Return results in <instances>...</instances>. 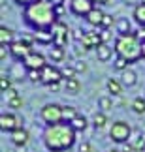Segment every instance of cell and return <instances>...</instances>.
Returning a JSON list of instances; mask_svg holds the SVG:
<instances>
[{"label": "cell", "mask_w": 145, "mask_h": 152, "mask_svg": "<svg viewBox=\"0 0 145 152\" xmlns=\"http://www.w3.org/2000/svg\"><path fill=\"white\" fill-rule=\"evenodd\" d=\"M43 143H45V148L51 152L68 150L75 143V130L70 124H62V122L47 126L43 133Z\"/></svg>", "instance_id": "obj_1"}, {"label": "cell", "mask_w": 145, "mask_h": 152, "mask_svg": "<svg viewBox=\"0 0 145 152\" xmlns=\"http://www.w3.org/2000/svg\"><path fill=\"white\" fill-rule=\"evenodd\" d=\"M25 21L36 30H49L59 21V17L51 4H47L45 0H36L34 4L25 8Z\"/></svg>", "instance_id": "obj_2"}, {"label": "cell", "mask_w": 145, "mask_h": 152, "mask_svg": "<svg viewBox=\"0 0 145 152\" xmlns=\"http://www.w3.org/2000/svg\"><path fill=\"white\" fill-rule=\"evenodd\" d=\"M115 53H117V56L124 58L128 64L143 58V55H141V42H140L138 32L126 34V36H119L117 42H115Z\"/></svg>", "instance_id": "obj_3"}, {"label": "cell", "mask_w": 145, "mask_h": 152, "mask_svg": "<svg viewBox=\"0 0 145 152\" xmlns=\"http://www.w3.org/2000/svg\"><path fill=\"white\" fill-rule=\"evenodd\" d=\"M42 120L45 122L47 126H53V124H60L64 120V113H62V107L57 103H47L45 107L42 109Z\"/></svg>", "instance_id": "obj_4"}, {"label": "cell", "mask_w": 145, "mask_h": 152, "mask_svg": "<svg viewBox=\"0 0 145 152\" xmlns=\"http://www.w3.org/2000/svg\"><path fill=\"white\" fill-rule=\"evenodd\" d=\"M130 135H132V128H130V124H126L124 120L115 122L111 126V130H109V137H111L115 143H121V145H124L128 141Z\"/></svg>", "instance_id": "obj_5"}, {"label": "cell", "mask_w": 145, "mask_h": 152, "mask_svg": "<svg viewBox=\"0 0 145 152\" xmlns=\"http://www.w3.org/2000/svg\"><path fill=\"white\" fill-rule=\"evenodd\" d=\"M51 32H53V36H55V47H62L64 49V45L68 42V26H66V23H62V21H57L53 28H51Z\"/></svg>", "instance_id": "obj_6"}, {"label": "cell", "mask_w": 145, "mask_h": 152, "mask_svg": "<svg viewBox=\"0 0 145 152\" xmlns=\"http://www.w3.org/2000/svg\"><path fill=\"white\" fill-rule=\"evenodd\" d=\"M92 10H94V2L92 0H72L70 2V11L74 15L87 17Z\"/></svg>", "instance_id": "obj_7"}, {"label": "cell", "mask_w": 145, "mask_h": 152, "mask_svg": "<svg viewBox=\"0 0 145 152\" xmlns=\"http://www.w3.org/2000/svg\"><path fill=\"white\" fill-rule=\"evenodd\" d=\"M23 64H25V68L28 69V72H30V69H38V72H42V69L47 66L43 55H42V53H36V51H32L30 55L23 60Z\"/></svg>", "instance_id": "obj_8"}, {"label": "cell", "mask_w": 145, "mask_h": 152, "mask_svg": "<svg viewBox=\"0 0 145 152\" xmlns=\"http://www.w3.org/2000/svg\"><path fill=\"white\" fill-rule=\"evenodd\" d=\"M17 128H21V120L11 113H2L0 115V130L13 133Z\"/></svg>", "instance_id": "obj_9"}, {"label": "cell", "mask_w": 145, "mask_h": 152, "mask_svg": "<svg viewBox=\"0 0 145 152\" xmlns=\"http://www.w3.org/2000/svg\"><path fill=\"white\" fill-rule=\"evenodd\" d=\"M42 83H45V85H53V83H60V79H64L62 77V72L59 68H55V66H45L42 72Z\"/></svg>", "instance_id": "obj_10"}, {"label": "cell", "mask_w": 145, "mask_h": 152, "mask_svg": "<svg viewBox=\"0 0 145 152\" xmlns=\"http://www.w3.org/2000/svg\"><path fill=\"white\" fill-rule=\"evenodd\" d=\"M10 53L13 55L15 58H21V60H25V58L32 53V47L28 43H25L23 39H19V42H13L10 45Z\"/></svg>", "instance_id": "obj_11"}, {"label": "cell", "mask_w": 145, "mask_h": 152, "mask_svg": "<svg viewBox=\"0 0 145 152\" xmlns=\"http://www.w3.org/2000/svg\"><path fill=\"white\" fill-rule=\"evenodd\" d=\"M81 43H83L85 51H89V49H98V47L102 45V38H100V34H98V32L91 30V32H85V36H83V39H81Z\"/></svg>", "instance_id": "obj_12"}, {"label": "cell", "mask_w": 145, "mask_h": 152, "mask_svg": "<svg viewBox=\"0 0 145 152\" xmlns=\"http://www.w3.org/2000/svg\"><path fill=\"white\" fill-rule=\"evenodd\" d=\"M128 145L132 147V150L134 152H140V150H145V137L141 132H132V135L128 139Z\"/></svg>", "instance_id": "obj_13"}, {"label": "cell", "mask_w": 145, "mask_h": 152, "mask_svg": "<svg viewBox=\"0 0 145 152\" xmlns=\"http://www.w3.org/2000/svg\"><path fill=\"white\" fill-rule=\"evenodd\" d=\"M32 38H34V42L43 43V45L55 42V36H53V32H51V28H49V30H36V34H34Z\"/></svg>", "instance_id": "obj_14"}, {"label": "cell", "mask_w": 145, "mask_h": 152, "mask_svg": "<svg viewBox=\"0 0 145 152\" xmlns=\"http://www.w3.org/2000/svg\"><path fill=\"white\" fill-rule=\"evenodd\" d=\"M11 141H13V145H17V147L26 145V141H28V132L23 130V128H17V130L11 133Z\"/></svg>", "instance_id": "obj_15"}, {"label": "cell", "mask_w": 145, "mask_h": 152, "mask_svg": "<svg viewBox=\"0 0 145 152\" xmlns=\"http://www.w3.org/2000/svg\"><path fill=\"white\" fill-rule=\"evenodd\" d=\"M104 15H106V13H104V11H102V10H98V8H94V10H92V11H91V13H89V15H87V17H85V19H87V21H89V23H91V25H92V26H102V21H104Z\"/></svg>", "instance_id": "obj_16"}, {"label": "cell", "mask_w": 145, "mask_h": 152, "mask_svg": "<svg viewBox=\"0 0 145 152\" xmlns=\"http://www.w3.org/2000/svg\"><path fill=\"white\" fill-rule=\"evenodd\" d=\"M111 47H109L107 43H102L100 47L96 49V55H98V60H102V62H107L109 58H111Z\"/></svg>", "instance_id": "obj_17"}, {"label": "cell", "mask_w": 145, "mask_h": 152, "mask_svg": "<svg viewBox=\"0 0 145 152\" xmlns=\"http://www.w3.org/2000/svg\"><path fill=\"white\" fill-rule=\"evenodd\" d=\"M123 85L124 86H134L136 83H138V77H136V73L132 72V69H124L123 72Z\"/></svg>", "instance_id": "obj_18"}, {"label": "cell", "mask_w": 145, "mask_h": 152, "mask_svg": "<svg viewBox=\"0 0 145 152\" xmlns=\"http://www.w3.org/2000/svg\"><path fill=\"white\" fill-rule=\"evenodd\" d=\"M134 19L140 23L141 26H145V2H140L134 8Z\"/></svg>", "instance_id": "obj_19"}, {"label": "cell", "mask_w": 145, "mask_h": 152, "mask_svg": "<svg viewBox=\"0 0 145 152\" xmlns=\"http://www.w3.org/2000/svg\"><path fill=\"white\" fill-rule=\"evenodd\" d=\"M0 43L2 45H11L13 43V32L10 30V28H6V26H2L0 28Z\"/></svg>", "instance_id": "obj_20"}, {"label": "cell", "mask_w": 145, "mask_h": 152, "mask_svg": "<svg viewBox=\"0 0 145 152\" xmlns=\"http://www.w3.org/2000/svg\"><path fill=\"white\" fill-rule=\"evenodd\" d=\"M70 126L74 128L75 132H83L85 128H87V118H85V116H81V115H77V116H75V118L70 122Z\"/></svg>", "instance_id": "obj_21"}, {"label": "cell", "mask_w": 145, "mask_h": 152, "mask_svg": "<svg viewBox=\"0 0 145 152\" xmlns=\"http://www.w3.org/2000/svg\"><path fill=\"white\" fill-rule=\"evenodd\" d=\"M117 32H119V36L132 34V32H130V23H128V19H119V21H117Z\"/></svg>", "instance_id": "obj_22"}, {"label": "cell", "mask_w": 145, "mask_h": 152, "mask_svg": "<svg viewBox=\"0 0 145 152\" xmlns=\"http://www.w3.org/2000/svg\"><path fill=\"white\" fill-rule=\"evenodd\" d=\"M107 90L111 92L113 96H121V90H123V86H121V83L117 79H109L107 81Z\"/></svg>", "instance_id": "obj_23"}, {"label": "cell", "mask_w": 145, "mask_h": 152, "mask_svg": "<svg viewBox=\"0 0 145 152\" xmlns=\"http://www.w3.org/2000/svg\"><path fill=\"white\" fill-rule=\"evenodd\" d=\"M132 109H134L138 115H143L145 113V98H141V96L136 98V100L132 102Z\"/></svg>", "instance_id": "obj_24"}, {"label": "cell", "mask_w": 145, "mask_h": 152, "mask_svg": "<svg viewBox=\"0 0 145 152\" xmlns=\"http://www.w3.org/2000/svg\"><path fill=\"white\" fill-rule=\"evenodd\" d=\"M79 88H81V85H79V81L75 79V77L66 81V90L70 92V94H77V92H79Z\"/></svg>", "instance_id": "obj_25"}, {"label": "cell", "mask_w": 145, "mask_h": 152, "mask_svg": "<svg viewBox=\"0 0 145 152\" xmlns=\"http://www.w3.org/2000/svg\"><path fill=\"white\" fill-rule=\"evenodd\" d=\"M49 56H51L53 62H60L62 58H64V49H62V47H53L51 53H49Z\"/></svg>", "instance_id": "obj_26"}, {"label": "cell", "mask_w": 145, "mask_h": 152, "mask_svg": "<svg viewBox=\"0 0 145 152\" xmlns=\"http://www.w3.org/2000/svg\"><path fill=\"white\" fill-rule=\"evenodd\" d=\"M62 113H64V120L66 124H70V122L77 116V111H75V107H62Z\"/></svg>", "instance_id": "obj_27"}, {"label": "cell", "mask_w": 145, "mask_h": 152, "mask_svg": "<svg viewBox=\"0 0 145 152\" xmlns=\"http://www.w3.org/2000/svg\"><path fill=\"white\" fill-rule=\"evenodd\" d=\"M106 122H107L106 113H96L94 115V126L96 128H104V126H106Z\"/></svg>", "instance_id": "obj_28"}, {"label": "cell", "mask_w": 145, "mask_h": 152, "mask_svg": "<svg viewBox=\"0 0 145 152\" xmlns=\"http://www.w3.org/2000/svg\"><path fill=\"white\" fill-rule=\"evenodd\" d=\"M98 103H100V107H102L104 111H107V109H111V107H113V102H111V98H107V96L100 98V100H98Z\"/></svg>", "instance_id": "obj_29"}, {"label": "cell", "mask_w": 145, "mask_h": 152, "mask_svg": "<svg viewBox=\"0 0 145 152\" xmlns=\"http://www.w3.org/2000/svg\"><path fill=\"white\" fill-rule=\"evenodd\" d=\"M60 72H62V77H64V79L68 81V79H74V75H75V68L66 66V68H62Z\"/></svg>", "instance_id": "obj_30"}, {"label": "cell", "mask_w": 145, "mask_h": 152, "mask_svg": "<svg viewBox=\"0 0 145 152\" xmlns=\"http://www.w3.org/2000/svg\"><path fill=\"white\" fill-rule=\"evenodd\" d=\"M126 64H128V62H126L124 58L117 56V60H115V64H113V66H115V69H121V72H124V69H128V68H126Z\"/></svg>", "instance_id": "obj_31"}, {"label": "cell", "mask_w": 145, "mask_h": 152, "mask_svg": "<svg viewBox=\"0 0 145 152\" xmlns=\"http://www.w3.org/2000/svg\"><path fill=\"white\" fill-rule=\"evenodd\" d=\"M113 26V17L111 15H104V21H102V28L104 30H109Z\"/></svg>", "instance_id": "obj_32"}, {"label": "cell", "mask_w": 145, "mask_h": 152, "mask_svg": "<svg viewBox=\"0 0 145 152\" xmlns=\"http://www.w3.org/2000/svg\"><path fill=\"white\" fill-rule=\"evenodd\" d=\"M10 85H11V79L10 77H2V79H0V88H2V92H8L10 90Z\"/></svg>", "instance_id": "obj_33"}, {"label": "cell", "mask_w": 145, "mask_h": 152, "mask_svg": "<svg viewBox=\"0 0 145 152\" xmlns=\"http://www.w3.org/2000/svg\"><path fill=\"white\" fill-rule=\"evenodd\" d=\"M8 105H10V107H13V109L23 107V98H21V96H17V98H13V100H10Z\"/></svg>", "instance_id": "obj_34"}, {"label": "cell", "mask_w": 145, "mask_h": 152, "mask_svg": "<svg viewBox=\"0 0 145 152\" xmlns=\"http://www.w3.org/2000/svg\"><path fill=\"white\" fill-rule=\"evenodd\" d=\"M28 79L30 81H42V73H40L38 69H30V72H28Z\"/></svg>", "instance_id": "obj_35"}, {"label": "cell", "mask_w": 145, "mask_h": 152, "mask_svg": "<svg viewBox=\"0 0 145 152\" xmlns=\"http://www.w3.org/2000/svg\"><path fill=\"white\" fill-rule=\"evenodd\" d=\"M100 38H102V43H107L109 39H111V36H109V30H104V32H100Z\"/></svg>", "instance_id": "obj_36"}, {"label": "cell", "mask_w": 145, "mask_h": 152, "mask_svg": "<svg viewBox=\"0 0 145 152\" xmlns=\"http://www.w3.org/2000/svg\"><path fill=\"white\" fill-rule=\"evenodd\" d=\"M13 2H15V4H19V6H25V8H28V6L34 4L36 0H13Z\"/></svg>", "instance_id": "obj_37"}, {"label": "cell", "mask_w": 145, "mask_h": 152, "mask_svg": "<svg viewBox=\"0 0 145 152\" xmlns=\"http://www.w3.org/2000/svg\"><path fill=\"white\" fill-rule=\"evenodd\" d=\"M79 152H91V143L83 141V143L79 145Z\"/></svg>", "instance_id": "obj_38"}, {"label": "cell", "mask_w": 145, "mask_h": 152, "mask_svg": "<svg viewBox=\"0 0 145 152\" xmlns=\"http://www.w3.org/2000/svg\"><path fill=\"white\" fill-rule=\"evenodd\" d=\"M6 96H8V102H10V100H13V98H17V96H19V94H17V90H13V88H10L8 92H6Z\"/></svg>", "instance_id": "obj_39"}, {"label": "cell", "mask_w": 145, "mask_h": 152, "mask_svg": "<svg viewBox=\"0 0 145 152\" xmlns=\"http://www.w3.org/2000/svg\"><path fill=\"white\" fill-rule=\"evenodd\" d=\"M45 2L51 4L53 8H57V6H62V4H64V0H45Z\"/></svg>", "instance_id": "obj_40"}, {"label": "cell", "mask_w": 145, "mask_h": 152, "mask_svg": "<svg viewBox=\"0 0 145 152\" xmlns=\"http://www.w3.org/2000/svg\"><path fill=\"white\" fill-rule=\"evenodd\" d=\"M75 72H85V69H87V66H85V62H77V64H75Z\"/></svg>", "instance_id": "obj_41"}, {"label": "cell", "mask_w": 145, "mask_h": 152, "mask_svg": "<svg viewBox=\"0 0 145 152\" xmlns=\"http://www.w3.org/2000/svg\"><path fill=\"white\" fill-rule=\"evenodd\" d=\"M55 13H57V17L64 13V4H62V6H57V8H55Z\"/></svg>", "instance_id": "obj_42"}, {"label": "cell", "mask_w": 145, "mask_h": 152, "mask_svg": "<svg viewBox=\"0 0 145 152\" xmlns=\"http://www.w3.org/2000/svg\"><path fill=\"white\" fill-rule=\"evenodd\" d=\"M138 36H140V39H141V42H145V26H141V28H140Z\"/></svg>", "instance_id": "obj_43"}, {"label": "cell", "mask_w": 145, "mask_h": 152, "mask_svg": "<svg viewBox=\"0 0 145 152\" xmlns=\"http://www.w3.org/2000/svg\"><path fill=\"white\" fill-rule=\"evenodd\" d=\"M0 58H2V60L6 58V45H2V47H0Z\"/></svg>", "instance_id": "obj_44"}, {"label": "cell", "mask_w": 145, "mask_h": 152, "mask_svg": "<svg viewBox=\"0 0 145 152\" xmlns=\"http://www.w3.org/2000/svg\"><path fill=\"white\" fill-rule=\"evenodd\" d=\"M49 88L57 92V90H59V83H53V85H49Z\"/></svg>", "instance_id": "obj_45"}, {"label": "cell", "mask_w": 145, "mask_h": 152, "mask_svg": "<svg viewBox=\"0 0 145 152\" xmlns=\"http://www.w3.org/2000/svg\"><path fill=\"white\" fill-rule=\"evenodd\" d=\"M141 55H143V58H145V42H141Z\"/></svg>", "instance_id": "obj_46"}, {"label": "cell", "mask_w": 145, "mask_h": 152, "mask_svg": "<svg viewBox=\"0 0 145 152\" xmlns=\"http://www.w3.org/2000/svg\"><path fill=\"white\" fill-rule=\"evenodd\" d=\"M92 2H98V4H107L109 0H92Z\"/></svg>", "instance_id": "obj_47"}, {"label": "cell", "mask_w": 145, "mask_h": 152, "mask_svg": "<svg viewBox=\"0 0 145 152\" xmlns=\"http://www.w3.org/2000/svg\"><path fill=\"white\" fill-rule=\"evenodd\" d=\"M109 152H121V150H109Z\"/></svg>", "instance_id": "obj_48"}]
</instances>
